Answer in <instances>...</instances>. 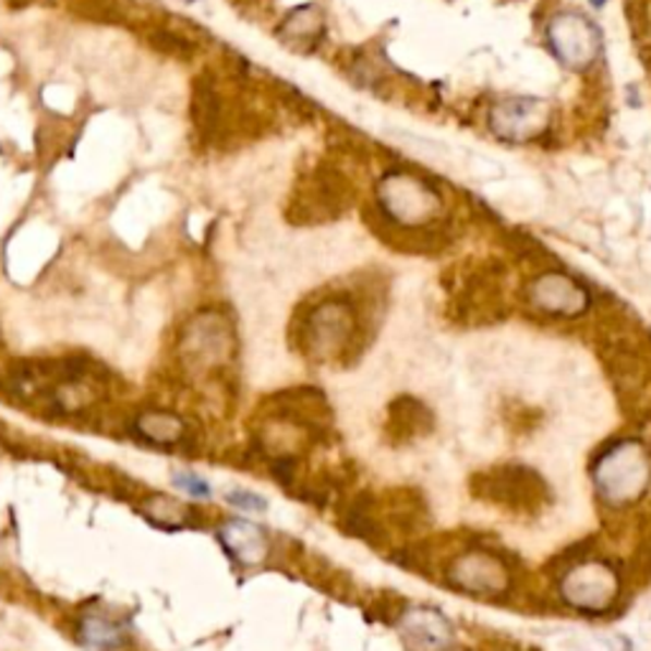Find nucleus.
I'll return each instance as SVG.
<instances>
[{
  "label": "nucleus",
  "instance_id": "obj_1",
  "mask_svg": "<svg viewBox=\"0 0 651 651\" xmlns=\"http://www.w3.org/2000/svg\"><path fill=\"white\" fill-rule=\"evenodd\" d=\"M377 206L397 227H425L441 217V191L412 171H389L377 183Z\"/></svg>",
  "mask_w": 651,
  "mask_h": 651
},
{
  "label": "nucleus",
  "instance_id": "obj_2",
  "mask_svg": "<svg viewBox=\"0 0 651 651\" xmlns=\"http://www.w3.org/2000/svg\"><path fill=\"white\" fill-rule=\"evenodd\" d=\"M595 486L601 499L611 507H626L637 502L649 486V458L639 441H622L611 446L595 463Z\"/></svg>",
  "mask_w": 651,
  "mask_h": 651
},
{
  "label": "nucleus",
  "instance_id": "obj_3",
  "mask_svg": "<svg viewBox=\"0 0 651 651\" xmlns=\"http://www.w3.org/2000/svg\"><path fill=\"white\" fill-rule=\"evenodd\" d=\"M545 44L550 53L572 72L591 69L603 49L601 28L586 13L572 11V8L557 11L545 23Z\"/></svg>",
  "mask_w": 651,
  "mask_h": 651
},
{
  "label": "nucleus",
  "instance_id": "obj_4",
  "mask_svg": "<svg viewBox=\"0 0 651 651\" xmlns=\"http://www.w3.org/2000/svg\"><path fill=\"white\" fill-rule=\"evenodd\" d=\"M489 128L504 143H532L550 128V105L540 97H507L489 110Z\"/></svg>",
  "mask_w": 651,
  "mask_h": 651
},
{
  "label": "nucleus",
  "instance_id": "obj_5",
  "mask_svg": "<svg viewBox=\"0 0 651 651\" xmlns=\"http://www.w3.org/2000/svg\"><path fill=\"white\" fill-rule=\"evenodd\" d=\"M354 311L343 298H328L305 321V341L316 357H336L354 336Z\"/></svg>",
  "mask_w": 651,
  "mask_h": 651
},
{
  "label": "nucleus",
  "instance_id": "obj_6",
  "mask_svg": "<svg viewBox=\"0 0 651 651\" xmlns=\"http://www.w3.org/2000/svg\"><path fill=\"white\" fill-rule=\"evenodd\" d=\"M527 298H530L534 311L547 313V316L555 318H576L591 305L588 290L565 273L538 275L532 280L530 290H527Z\"/></svg>",
  "mask_w": 651,
  "mask_h": 651
},
{
  "label": "nucleus",
  "instance_id": "obj_7",
  "mask_svg": "<svg viewBox=\"0 0 651 651\" xmlns=\"http://www.w3.org/2000/svg\"><path fill=\"white\" fill-rule=\"evenodd\" d=\"M232 351V331L219 313H198L183 331V357L189 364L212 370L225 364Z\"/></svg>",
  "mask_w": 651,
  "mask_h": 651
},
{
  "label": "nucleus",
  "instance_id": "obj_8",
  "mask_svg": "<svg viewBox=\"0 0 651 651\" xmlns=\"http://www.w3.org/2000/svg\"><path fill=\"white\" fill-rule=\"evenodd\" d=\"M618 583L614 570L603 563H586L572 568L563 580V595L570 606L603 611L616 599Z\"/></svg>",
  "mask_w": 651,
  "mask_h": 651
},
{
  "label": "nucleus",
  "instance_id": "obj_9",
  "mask_svg": "<svg viewBox=\"0 0 651 651\" xmlns=\"http://www.w3.org/2000/svg\"><path fill=\"white\" fill-rule=\"evenodd\" d=\"M450 580L466 593L473 595H499L509 583L507 568L499 557L486 553H471L454 563Z\"/></svg>",
  "mask_w": 651,
  "mask_h": 651
},
{
  "label": "nucleus",
  "instance_id": "obj_10",
  "mask_svg": "<svg viewBox=\"0 0 651 651\" xmlns=\"http://www.w3.org/2000/svg\"><path fill=\"white\" fill-rule=\"evenodd\" d=\"M400 634L412 651H446L454 644V629L431 608H412L400 618Z\"/></svg>",
  "mask_w": 651,
  "mask_h": 651
},
{
  "label": "nucleus",
  "instance_id": "obj_11",
  "mask_svg": "<svg viewBox=\"0 0 651 651\" xmlns=\"http://www.w3.org/2000/svg\"><path fill=\"white\" fill-rule=\"evenodd\" d=\"M219 540H221V545H225L227 553L242 565L263 563L267 555V540H265L263 530L250 522H242V519H237V522H227L225 527H221Z\"/></svg>",
  "mask_w": 651,
  "mask_h": 651
},
{
  "label": "nucleus",
  "instance_id": "obj_12",
  "mask_svg": "<svg viewBox=\"0 0 651 651\" xmlns=\"http://www.w3.org/2000/svg\"><path fill=\"white\" fill-rule=\"evenodd\" d=\"M324 31V15L313 3L309 5H298L296 11H290L286 15V21L280 23L278 34L282 38V44L290 46H305L313 44Z\"/></svg>",
  "mask_w": 651,
  "mask_h": 651
},
{
  "label": "nucleus",
  "instance_id": "obj_13",
  "mask_svg": "<svg viewBox=\"0 0 651 651\" xmlns=\"http://www.w3.org/2000/svg\"><path fill=\"white\" fill-rule=\"evenodd\" d=\"M135 435L153 446H176L183 438V420L171 412H145L135 420Z\"/></svg>",
  "mask_w": 651,
  "mask_h": 651
},
{
  "label": "nucleus",
  "instance_id": "obj_14",
  "mask_svg": "<svg viewBox=\"0 0 651 651\" xmlns=\"http://www.w3.org/2000/svg\"><path fill=\"white\" fill-rule=\"evenodd\" d=\"M80 639L84 647L95 651H114L128 644V631L125 626L105 616H87L80 624Z\"/></svg>",
  "mask_w": 651,
  "mask_h": 651
},
{
  "label": "nucleus",
  "instance_id": "obj_15",
  "mask_svg": "<svg viewBox=\"0 0 651 651\" xmlns=\"http://www.w3.org/2000/svg\"><path fill=\"white\" fill-rule=\"evenodd\" d=\"M148 38L158 51L168 53V57H189L191 53V44L186 41V38H181L179 34H173L171 28L150 31Z\"/></svg>",
  "mask_w": 651,
  "mask_h": 651
},
{
  "label": "nucleus",
  "instance_id": "obj_16",
  "mask_svg": "<svg viewBox=\"0 0 651 651\" xmlns=\"http://www.w3.org/2000/svg\"><path fill=\"white\" fill-rule=\"evenodd\" d=\"M176 486L183 489V492L191 496H196V499H206V496L212 494L209 484H206L204 479L194 477V473H179V477H176Z\"/></svg>",
  "mask_w": 651,
  "mask_h": 651
},
{
  "label": "nucleus",
  "instance_id": "obj_17",
  "mask_svg": "<svg viewBox=\"0 0 651 651\" xmlns=\"http://www.w3.org/2000/svg\"><path fill=\"white\" fill-rule=\"evenodd\" d=\"M227 502L232 504V507H240L244 511H265L267 509V502L263 496L252 494V492H232L227 496Z\"/></svg>",
  "mask_w": 651,
  "mask_h": 651
},
{
  "label": "nucleus",
  "instance_id": "obj_18",
  "mask_svg": "<svg viewBox=\"0 0 651 651\" xmlns=\"http://www.w3.org/2000/svg\"><path fill=\"white\" fill-rule=\"evenodd\" d=\"M588 3H591L593 8H603V5L608 3V0H588Z\"/></svg>",
  "mask_w": 651,
  "mask_h": 651
},
{
  "label": "nucleus",
  "instance_id": "obj_19",
  "mask_svg": "<svg viewBox=\"0 0 651 651\" xmlns=\"http://www.w3.org/2000/svg\"><path fill=\"white\" fill-rule=\"evenodd\" d=\"M186 3H191V0H186Z\"/></svg>",
  "mask_w": 651,
  "mask_h": 651
}]
</instances>
